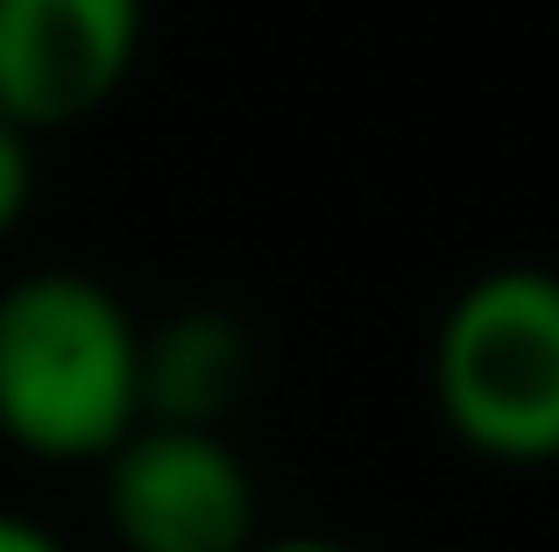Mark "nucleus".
I'll use <instances>...</instances> for the list:
<instances>
[{"label":"nucleus","mask_w":559,"mask_h":552,"mask_svg":"<svg viewBox=\"0 0 559 552\" xmlns=\"http://www.w3.org/2000/svg\"><path fill=\"white\" fill-rule=\"evenodd\" d=\"M142 425V333L107 284L43 269L0 290V432L36 460H107Z\"/></svg>","instance_id":"1"},{"label":"nucleus","mask_w":559,"mask_h":552,"mask_svg":"<svg viewBox=\"0 0 559 552\" xmlns=\"http://www.w3.org/2000/svg\"><path fill=\"white\" fill-rule=\"evenodd\" d=\"M432 389L461 446L503 468L559 460V276L489 269L447 304Z\"/></svg>","instance_id":"2"},{"label":"nucleus","mask_w":559,"mask_h":552,"mask_svg":"<svg viewBox=\"0 0 559 552\" xmlns=\"http://www.w3.org/2000/svg\"><path fill=\"white\" fill-rule=\"evenodd\" d=\"M107 525L121 552H248L255 482L227 432L135 425L107 454Z\"/></svg>","instance_id":"3"},{"label":"nucleus","mask_w":559,"mask_h":552,"mask_svg":"<svg viewBox=\"0 0 559 552\" xmlns=\"http://www.w3.org/2000/svg\"><path fill=\"white\" fill-rule=\"evenodd\" d=\"M142 50V0H0V121L36 135L99 113Z\"/></svg>","instance_id":"4"},{"label":"nucleus","mask_w":559,"mask_h":552,"mask_svg":"<svg viewBox=\"0 0 559 552\" xmlns=\"http://www.w3.org/2000/svg\"><path fill=\"white\" fill-rule=\"evenodd\" d=\"M255 347L227 312H178L142 333V425L219 432L248 397Z\"/></svg>","instance_id":"5"},{"label":"nucleus","mask_w":559,"mask_h":552,"mask_svg":"<svg viewBox=\"0 0 559 552\" xmlns=\"http://www.w3.org/2000/svg\"><path fill=\"white\" fill-rule=\"evenodd\" d=\"M28 192H36V156H28V135L0 121V241H8L14 220L28 213Z\"/></svg>","instance_id":"6"},{"label":"nucleus","mask_w":559,"mask_h":552,"mask_svg":"<svg viewBox=\"0 0 559 552\" xmlns=\"http://www.w3.org/2000/svg\"><path fill=\"white\" fill-rule=\"evenodd\" d=\"M0 552H64V545H57L43 525H28V517L0 511Z\"/></svg>","instance_id":"7"},{"label":"nucleus","mask_w":559,"mask_h":552,"mask_svg":"<svg viewBox=\"0 0 559 552\" xmlns=\"http://www.w3.org/2000/svg\"><path fill=\"white\" fill-rule=\"evenodd\" d=\"M248 552H355V545H333V539H255Z\"/></svg>","instance_id":"8"}]
</instances>
